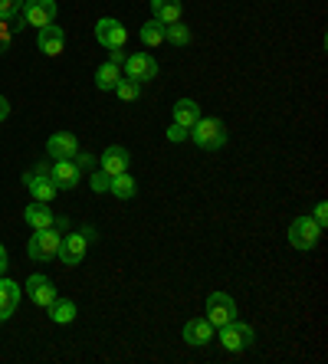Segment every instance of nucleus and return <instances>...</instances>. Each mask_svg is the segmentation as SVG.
I'll return each instance as SVG.
<instances>
[{"label":"nucleus","instance_id":"obj_1","mask_svg":"<svg viewBox=\"0 0 328 364\" xmlns=\"http://www.w3.org/2000/svg\"><path fill=\"white\" fill-rule=\"evenodd\" d=\"M191 138L203 151H217V148L227 144V125L220 119H197L191 125Z\"/></svg>","mask_w":328,"mask_h":364},{"label":"nucleus","instance_id":"obj_2","mask_svg":"<svg viewBox=\"0 0 328 364\" xmlns=\"http://www.w3.org/2000/svg\"><path fill=\"white\" fill-rule=\"evenodd\" d=\"M59 240H63V233L53 227L46 230H36L33 237H30V243H26V253H30V259H36V263H46V259H53L59 250Z\"/></svg>","mask_w":328,"mask_h":364},{"label":"nucleus","instance_id":"obj_3","mask_svg":"<svg viewBox=\"0 0 328 364\" xmlns=\"http://www.w3.org/2000/svg\"><path fill=\"white\" fill-rule=\"evenodd\" d=\"M322 240V227L312 217H299V220H292V227H289V243L295 246V250H315Z\"/></svg>","mask_w":328,"mask_h":364},{"label":"nucleus","instance_id":"obj_4","mask_svg":"<svg viewBox=\"0 0 328 364\" xmlns=\"http://www.w3.org/2000/svg\"><path fill=\"white\" fill-rule=\"evenodd\" d=\"M253 341H256V331L250 328V325L243 322H227L220 325V345L227 348V351H243V348H250Z\"/></svg>","mask_w":328,"mask_h":364},{"label":"nucleus","instance_id":"obj_5","mask_svg":"<svg viewBox=\"0 0 328 364\" xmlns=\"http://www.w3.org/2000/svg\"><path fill=\"white\" fill-rule=\"evenodd\" d=\"M236 318V302L227 296V292H211L207 296V322L213 325V328H220V325H227Z\"/></svg>","mask_w":328,"mask_h":364},{"label":"nucleus","instance_id":"obj_6","mask_svg":"<svg viewBox=\"0 0 328 364\" xmlns=\"http://www.w3.org/2000/svg\"><path fill=\"white\" fill-rule=\"evenodd\" d=\"M95 40H99L105 50H125L128 30H125V23H118L115 17H105L95 23Z\"/></svg>","mask_w":328,"mask_h":364},{"label":"nucleus","instance_id":"obj_7","mask_svg":"<svg viewBox=\"0 0 328 364\" xmlns=\"http://www.w3.org/2000/svg\"><path fill=\"white\" fill-rule=\"evenodd\" d=\"M20 14L30 26H50L56 20V0H23Z\"/></svg>","mask_w":328,"mask_h":364},{"label":"nucleus","instance_id":"obj_8","mask_svg":"<svg viewBox=\"0 0 328 364\" xmlns=\"http://www.w3.org/2000/svg\"><path fill=\"white\" fill-rule=\"evenodd\" d=\"M85 246H89V240L83 237V233H63V240H59V250H56V259L63 266H79L85 256Z\"/></svg>","mask_w":328,"mask_h":364},{"label":"nucleus","instance_id":"obj_9","mask_svg":"<svg viewBox=\"0 0 328 364\" xmlns=\"http://www.w3.org/2000/svg\"><path fill=\"white\" fill-rule=\"evenodd\" d=\"M23 292H26V296H30V302H33V305H40V309H50V305L56 302V286H53V282L46 279V276H40V272L26 279Z\"/></svg>","mask_w":328,"mask_h":364},{"label":"nucleus","instance_id":"obj_10","mask_svg":"<svg viewBox=\"0 0 328 364\" xmlns=\"http://www.w3.org/2000/svg\"><path fill=\"white\" fill-rule=\"evenodd\" d=\"M50 181L56 184V191H73L79 184V168L73 158H56L50 164Z\"/></svg>","mask_w":328,"mask_h":364},{"label":"nucleus","instance_id":"obj_11","mask_svg":"<svg viewBox=\"0 0 328 364\" xmlns=\"http://www.w3.org/2000/svg\"><path fill=\"white\" fill-rule=\"evenodd\" d=\"M125 73H128V79H135V82H148V79L158 76V63H154L148 53H135V56L125 60Z\"/></svg>","mask_w":328,"mask_h":364},{"label":"nucleus","instance_id":"obj_12","mask_svg":"<svg viewBox=\"0 0 328 364\" xmlns=\"http://www.w3.org/2000/svg\"><path fill=\"white\" fill-rule=\"evenodd\" d=\"M23 184H26V191L33 194V200H43V203H50L53 197L59 194L56 184L50 181V174H40V171H30V174H23Z\"/></svg>","mask_w":328,"mask_h":364},{"label":"nucleus","instance_id":"obj_13","mask_svg":"<svg viewBox=\"0 0 328 364\" xmlns=\"http://www.w3.org/2000/svg\"><path fill=\"white\" fill-rule=\"evenodd\" d=\"M46 151H50L53 161H56V158H76L79 141L73 132H56V135H50V141H46Z\"/></svg>","mask_w":328,"mask_h":364},{"label":"nucleus","instance_id":"obj_14","mask_svg":"<svg viewBox=\"0 0 328 364\" xmlns=\"http://www.w3.org/2000/svg\"><path fill=\"white\" fill-rule=\"evenodd\" d=\"M128 164H132V154L125 151V148H118V144H112V148H105L102 151V161L99 168L109 174V178H115V174H122V171H128Z\"/></svg>","mask_w":328,"mask_h":364},{"label":"nucleus","instance_id":"obj_15","mask_svg":"<svg viewBox=\"0 0 328 364\" xmlns=\"http://www.w3.org/2000/svg\"><path fill=\"white\" fill-rule=\"evenodd\" d=\"M20 292H23V289H20L17 282H14V279H4V276H0V322H7L10 315L17 312Z\"/></svg>","mask_w":328,"mask_h":364},{"label":"nucleus","instance_id":"obj_16","mask_svg":"<svg viewBox=\"0 0 328 364\" xmlns=\"http://www.w3.org/2000/svg\"><path fill=\"white\" fill-rule=\"evenodd\" d=\"M36 46H40V53H46V56H59L63 53V46H66V33L59 30V26H40V36H36Z\"/></svg>","mask_w":328,"mask_h":364},{"label":"nucleus","instance_id":"obj_17","mask_svg":"<svg viewBox=\"0 0 328 364\" xmlns=\"http://www.w3.org/2000/svg\"><path fill=\"white\" fill-rule=\"evenodd\" d=\"M213 338V325L207 322V318H191V322L184 325V341L194 348H201L207 345V341Z\"/></svg>","mask_w":328,"mask_h":364},{"label":"nucleus","instance_id":"obj_18","mask_svg":"<svg viewBox=\"0 0 328 364\" xmlns=\"http://www.w3.org/2000/svg\"><path fill=\"white\" fill-rule=\"evenodd\" d=\"M23 220L30 223L33 230H46V227H53V210H50V203L33 200V203H30V207L23 210Z\"/></svg>","mask_w":328,"mask_h":364},{"label":"nucleus","instance_id":"obj_19","mask_svg":"<svg viewBox=\"0 0 328 364\" xmlns=\"http://www.w3.org/2000/svg\"><path fill=\"white\" fill-rule=\"evenodd\" d=\"M109 194H115L118 200H132V197L138 194V184H135V178H132L128 171H122V174H115V178L109 181Z\"/></svg>","mask_w":328,"mask_h":364},{"label":"nucleus","instance_id":"obj_20","mask_svg":"<svg viewBox=\"0 0 328 364\" xmlns=\"http://www.w3.org/2000/svg\"><path fill=\"white\" fill-rule=\"evenodd\" d=\"M181 0H152V14L154 20H161V23H174V20H181Z\"/></svg>","mask_w":328,"mask_h":364},{"label":"nucleus","instance_id":"obj_21","mask_svg":"<svg viewBox=\"0 0 328 364\" xmlns=\"http://www.w3.org/2000/svg\"><path fill=\"white\" fill-rule=\"evenodd\" d=\"M118 79H122V66H115V63H102L95 69V85H99L102 92H112L118 85Z\"/></svg>","mask_w":328,"mask_h":364},{"label":"nucleus","instance_id":"obj_22","mask_svg":"<svg viewBox=\"0 0 328 364\" xmlns=\"http://www.w3.org/2000/svg\"><path fill=\"white\" fill-rule=\"evenodd\" d=\"M197 119H201V105H197L194 99H177V105H174V122L177 125L191 128Z\"/></svg>","mask_w":328,"mask_h":364},{"label":"nucleus","instance_id":"obj_23","mask_svg":"<svg viewBox=\"0 0 328 364\" xmlns=\"http://www.w3.org/2000/svg\"><path fill=\"white\" fill-rule=\"evenodd\" d=\"M50 318H53L56 325L73 322V318H76V302H69V299H59V296H56V302L50 305Z\"/></svg>","mask_w":328,"mask_h":364},{"label":"nucleus","instance_id":"obj_24","mask_svg":"<svg viewBox=\"0 0 328 364\" xmlns=\"http://www.w3.org/2000/svg\"><path fill=\"white\" fill-rule=\"evenodd\" d=\"M142 43L144 46H161V43H164V23H161V20H148V23L142 26Z\"/></svg>","mask_w":328,"mask_h":364},{"label":"nucleus","instance_id":"obj_25","mask_svg":"<svg viewBox=\"0 0 328 364\" xmlns=\"http://www.w3.org/2000/svg\"><path fill=\"white\" fill-rule=\"evenodd\" d=\"M112 92H115L122 102H135V99H142V82H135V79H125V76H122Z\"/></svg>","mask_w":328,"mask_h":364},{"label":"nucleus","instance_id":"obj_26","mask_svg":"<svg viewBox=\"0 0 328 364\" xmlns=\"http://www.w3.org/2000/svg\"><path fill=\"white\" fill-rule=\"evenodd\" d=\"M164 40L174 43V46H187V43H191V30H187L181 20H174V23H164Z\"/></svg>","mask_w":328,"mask_h":364},{"label":"nucleus","instance_id":"obj_27","mask_svg":"<svg viewBox=\"0 0 328 364\" xmlns=\"http://www.w3.org/2000/svg\"><path fill=\"white\" fill-rule=\"evenodd\" d=\"M109 174H105V171H92V178H89V187H92V191H95V194H105V191H109Z\"/></svg>","mask_w":328,"mask_h":364},{"label":"nucleus","instance_id":"obj_28","mask_svg":"<svg viewBox=\"0 0 328 364\" xmlns=\"http://www.w3.org/2000/svg\"><path fill=\"white\" fill-rule=\"evenodd\" d=\"M20 7H23V0H0V20L17 17Z\"/></svg>","mask_w":328,"mask_h":364},{"label":"nucleus","instance_id":"obj_29","mask_svg":"<svg viewBox=\"0 0 328 364\" xmlns=\"http://www.w3.org/2000/svg\"><path fill=\"white\" fill-rule=\"evenodd\" d=\"M10 40H14V26H10L7 20H0V53L10 46Z\"/></svg>","mask_w":328,"mask_h":364},{"label":"nucleus","instance_id":"obj_30","mask_svg":"<svg viewBox=\"0 0 328 364\" xmlns=\"http://www.w3.org/2000/svg\"><path fill=\"white\" fill-rule=\"evenodd\" d=\"M184 138H191V128H184V125H171L168 128V141H184Z\"/></svg>","mask_w":328,"mask_h":364},{"label":"nucleus","instance_id":"obj_31","mask_svg":"<svg viewBox=\"0 0 328 364\" xmlns=\"http://www.w3.org/2000/svg\"><path fill=\"white\" fill-rule=\"evenodd\" d=\"M312 220H315L322 230H325V220H328V203H325V200L315 203V213H312Z\"/></svg>","mask_w":328,"mask_h":364},{"label":"nucleus","instance_id":"obj_32","mask_svg":"<svg viewBox=\"0 0 328 364\" xmlns=\"http://www.w3.org/2000/svg\"><path fill=\"white\" fill-rule=\"evenodd\" d=\"M73 161H76V168H92L95 158H92V154H85V151H76V158H73Z\"/></svg>","mask_w":328,"mask_h":364},{"label":"nucleus","instance_id":"obj_33","mask_svg":"<svg viewBox=\"0 0 328 364\" xmlns=\"http://www.w3.org/2000/svg\"><path fill=\"white\" fill-rule=\"evenodd\" d=\"M112 56H109V63H115V66H122V63H125V53L122 50H109Z\"/></svg>","mask_w":328,"mask_h":364},{"label":"nucleus","instance_id":"obj_34","mask_svg":"<svg viewBox=\"0 0 328 364\" xmlns=\"http://www.w3.org/2000/svg\"><path fill=\"white\" fill-rule=\"evenodd\" d=\"M7 115H10V102L4 99V95H0V122L7 119Z\"/></svg>","mask_w":328,"mask_h":364},{"label":"nucleus","instance_id":"obj_35","mask_svg":"<svg viewBox=\"0 0 328 364\" xmlns=\"http://www.w3.org/2000/svg\"><path fill=\"white\" fill-rule=\"evenodd\" d=\"M0 269L7 272V250H4V243H0Z\"/></svg>","mask_w":328,"mask_h":364},{"label":"nucleus","instance_id":"obj_36","mask_svg":"<svg viewBox=\"0 0 328 364\" xmlns=\"http://www.w3.org/2000/svg\"><path fill=\"white\" fill-rule=\"evenodd\" d=\"M0 276H4V269H0Z\"/></svg>","mask_w":328,"mask_h":364}]
</instances>
